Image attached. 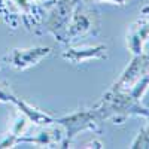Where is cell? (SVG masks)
Returning <instances> with one entry per match:
<instances>
[{"instance_id":"cell-2","label":"cell","mask_w":149,"mask_h":149,"mask_svg":"<svg viewBox=\"0 0 149 149\" xmlns=\"http://www.w3.org/2000/svg\"><path fill=\"white\" fill-rule=\"evenodd\" d=\"M143 136H139V139L133 143V148H149V125L143 130Z\"/></svg>"},{"instance_id":"cell-3","label":"cell","mask_w":149,"mask_h":149,"mask_svg":"<svg viewBox=\"0 0 149 149\" xmlns=\"http://www.w3.org/2000/svg\"><path fill=\"white\" fill-rule=\"evenodd\" d=\"M142 14H143L145 17H148V18H149V5H146V6L142 9Z\"/></svg>"},{"instance_id":"cell-1","label":"cell","mask_w":149,"mask_h":149,"mask_svg":"<svg viewBox=\"0 0 149 149\" xmlns=\"http://www.w3.org/2000/svg\"><path fill=\"white\" fill-rule=\"evenodd\" d=\"M149 39V18L143 17L136 21L127 33V46L133 55H140L143 52V45Z\"/></svg>"}]
</instances>
